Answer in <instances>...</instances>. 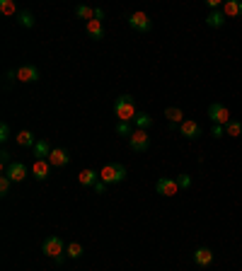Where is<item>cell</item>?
Returning a JSON list of instances; mask_svg holds the SVG:
<instances>
[{
    "label": "cell",
    "instance_id": "cell-1",
    "mask_svg": "<svg viewBox=\"0 0 242 271\" xmlns=\"http://www.w3.org/2000/svg\"><path fill=\"white\" fill-rule=\"evenodd\" d=\"M114 114L119 116V121L131 123L136 119V104H134V97L131 95H121L116 102H114Z\"/></svg>",
    "mask_w": 242,
    "mask_h": 271
},
{
    "label": "cell",
    "instance_id": "cell-2",
    "mask_svg": "<svg viewBox=\"0 0 242 271\" xmlns=\"http://www.w3.org/2000/svg\"><path fill=\"white\" fill-rule=\"evenodd\" d=\"M41 252H44L46 257L54 259L56 264H61V261H63V254H66V244H63L61 237L51 235V237H46V240H44V244H41Z\"/></svg>",
    "mask_w": 242,
    "mask_h": 271
},
{
    "label": "cell",
    "instance_id": "cell-3",
    "mask_svg": "<svg viewBox=\"0 0 242 271\" xmlns=\"http://www.w3.org/2000/svg\"><path fill=\"white\" fill-rule=\"evenodd\" d=\"M99 179L104 182V184H119L126 179V167L121 163H111V165H104L102 170H99Z\"/></svg>",
    "mask_w": 242,
    "mask_h": 271
},
{
    "label": "cell",
    "instance_id": "cell-4",
    "mask_svg": "<svg viewBox=\"0 0 242 271\" xmlns=\"http://www.w3.org/2000/svg\"><path fill=\"white\" fill-rule=\"evenodd\" d=\"M208 119L218 126H228L232 119H230V109L225 104H220V102H213L211 107H208Z\"/></svg>",
    "mask_w": 242,
    "mask_h": 271
},
{
    "label": "cell",
    "instance_id": "cell-5",
    "mask_svg": "<svg viewBox=\"0 0 242 271\" xmlns=\"http://www.w3.org/2000/svg\"><path fill=\"white\" fill-rule=\"evenodd\" d=\"M129 143H131V150H136V153H146V150L150 148V133L148 131H143V128H134Z\"/></svg>",
    "mask_w": 242,
    "mask_h": 271
},
{
    "label": "cell",
    "instance_id": "cell-6",
    "mask_svg": "<svg viewBox=\"0 0 242 271\" xmlns=\"http://www.w3.org/2000/svg\"><path fill=\"white\" fill-rule=\"evenodd\" d=\"M15 78L20 82H37L39 80V68L32 66V63H25V66H20L15 70Z\"/></svg>",
    "mask_w": 242,
    "mask_h": 271
},
{
    "label": "cell",
    "instance_id": "cell-7",
    "mask_svg": "<svg viewBox=\"0 0 242 271\" xmlns=\"http://www.w3.org/2000/svg\"><path fill=\"white\" fill-rule=\"evenodd\" d=\"M155 189H158L160 196H175V194H179V184H177V179H172V177H162V179H158Z\"/></svg>",
    "mask_w": 242,
    "mask_h": 271
},
{
    "label": "cell",
    "instance_id": "cell-8",
    "mask_svg": "<svg viewBox=\"0 0 242 271\" xmlns=\"http://www.w3.org/2000/svg\"><path fill=\"white\" fill-rule=\"evenodd\" d=\"M129 25H131L136 32H143V34L150 32V27H153V25H150V17L146 13H131L129 15Z\"/></svg>",
    "mask_w": 242,
    "mask_h": 271
},
{
    "label": "cell",
    "instance_id": "cell-9",
    "mask_svg": "<svg viewBox=\"0 0 242 271\" xmlns=\"http://www.w3.org/2000/svg\"><path fill=\"white\" fill-rule=\"evenodd\" d=\"M27 165L25 163H20V160H15V163H10L8 165V170H5V175L10 177V179H13L15 184H17V182H22V179H25V177H27Z\"/></svg>",
    "mask_w": 242,
    "mask_h": 271
},
{
    "label": "cell",
    "instance_id": "cell-10",
    "mask_svg": "<svg viewBox=\"0 0 242 271\" xmlns=\"http://www.w3.org/2000/svg\"><path fill=\"white\" fill-rule=\"evenodd\" d=\"M49 163H51V167H66L70 163V155H68L66 148H54L49 155Z\"/></svg>",
    "mask_w": 242,
    "mask_h": 271
},
{
    "label": "cell",
    "instance_id": "cell-11",
    "mask_svg": "<svg viewBox=\"0 0 242 271\" xmlns=\"http://www.w3.org/2000/svg\"><path fill=\"white\" fill-rule=\"evenodd\" d=\"M34 160H49V155H51V143L46 141V138H39L37 143H34Z\"/></svg>",
    "mask_w": 242,
    "mask_h": 271
},
{
    "label": "cell",
    "instance_id": "cell-12",
    "mask_svg": "<svg viewBox=\"0 0 242 271\" xmlns=\"http://www.w3.org/2000/svg\"><path fill=\"white\" fill-rule=\"evenodd\" d=\"M179 131H182L184 138L194 141V138H199V136H201V126H199L196 121H191V119H187L184 123H179Z\"/></svg>",
    "mask_w": 242,
    "mask_h": 271
},
{
    "label": "cell",
    "instance_id": "cell-13",
    "mask_svg": "<svg viewBox=\"0 0 242 271\" xmlns=\"http://www.w3.org/2000/svg\"><path fill=\"white\" fill-rule=\"evenodd\" d=\"M194 261H196L199 266H211V264H213V252H211L208 247H196V249H194Z\"/></svg>",
    "mask_w": 242,
    "mask_h": 271
},
{
    "label": "cell",
    "instance_id": "cell-14",
    "mask_svg": "<svg viewBox=\"0 0 242 271\" xmlns=\"http://www.w3.org/2000/svg\"><path fill=\"white\" fill-rule=\"evenodd\" d=\"M49 172H51V163H49V160H34V165H32V175H34V179L44 182V179L49 177Z\"/></svg>",
    "mask_w": 242,
    "mask_h": 271
},
{
    "label": "cell",
    "instance_id": "cell-15",
    "mask_svg": "<svg viewBox=\"0 0 242 271\" xmlns=\"http://www.w3.org/2000/svg\"><path fill=\"white\" fill-rule=\"evenodd\" d=\"M78 182H80L82 187H87V189H92L94 184L99 182V172H94V170H82L80 175H78Z\"/></svg>",
    "mask_w": 242,
    "mask_h": 271
},
{
    "label": "cell",
    "instance_id": "cell-16",
    "mask_svg": "<svg viewBox=\"0 0 242 271\" xmlns=\"http://www.w3.org/2000/svg\"><path fill=\"white\" fill-rule=\"evenodd\" d=\"M15 141H17V146H20V148H34V143H37V141H34V133L27 131V128H22L20 133L15 136Z\"/></svg>",
    "mask_w": 242,
    "mask_h": 271
},
{
    "label": "cell",
    "instance_id": "cell-17",
    "mask_svg": "<svg viewBox=\"0 0 242 271\" xmlns=\"http://www.w3.org/2000/svg\"><path fill=\"white\" fill-rule=\"evenodd\" d=\"M165 116H167V121L172 123V126L187 121V119H184V111H182L179 107H167V109H165Z\"/></svg>",
    "mask_w": 242,
    "mask_h": 271
},
{
    "label": "cell",
    "instance_id": "cell-18",
    "mask_svg": "<svg viewBox=\"0 0 242 271\" xmlns=\"http://www.w3.org/2000/svg\"><path fill=\"white\" fill-rule=\"evenodd\" d=\"M225 20H228V17L223 15V10H213V13L206 17V25H208V27H213V29H218V27H223V25H225Z\"/></svg>",
    "mask_w": 242,
    "mask_h": 271
},
{
    "label": "cell",
    "instance_id": "cell-19",
    "mask_svg": "<svg viewBox=\"0 0 242 271\" xmlns=\"http://www.w3.org/2000/svg\"><path fill=\"white\" fill-rule=\"evenodd\" d=\"M223 15L225 17H237V15H242V3H237V0H228V3H223Z\"/></svg>",
    "mask_w": 242,
    "mask_h": 271
},
{
    "label": "cell",
    "instance_id": "cell-20",
    "mask_svg": "<svg viewBox=\"0 0 242 271\" xmlns=\"http://www.w3.org/2000/svg\"><path fill=\"white\" fill-rule=\"evenodd\" d=\"M87 34L92 37V39H102L104 37V27H102V22L99 20H92V22H87Z\"/></svg>",
    "mask_w": 242,
    "mask_h": 271
},
{
    "label": "cell",
    "instance_id": "cell-21",
    "mask_svg": "<svg viewBox=\"0 0 242 271\" xmlns=\"http://www.w3.org/2000/svg\"><path fill=\"white\" fill-rule=\"evenodd\" d=\"M134 123H136V128L148 131L150 126H153V119H150V114H146V111H138V114H136V119H134Z\"/></svg>",
    "mask_w": 242,
    "mask_h": 271
},
{
    "label": "cell",
    "instance_id": "cell-22",
    "mask_svg": "<svg viewBox=\"0 0 242 271\" xmlns=\"http://www.w3.org/2000/svg\"><path fill=\"white\" fill-rule=\"evenodd\" d=\"M94 13H97V8H90V5H78V8H75V15L82 17V20H87V22L94 20Z\"/></svg>",
    "mask_w": 242,
    "mask_h": 271
},
{
    "label": "cell",
    "instance_id": "cell-23",
    "mask_svg": "<svg viewBox=\"0 0 242 271\" xmlns=\"http://www.w3.org/2000/svg\"><path fill=\"white\" fill-rule=\"evenodd\" d=\"M0 13L3 15H10V17H17L20 10H17V5H15L13 0H0Z\"/></svg>",
    "mask_w": 242,
    "mask_h": 271
},
{
    "label": "cell",
    "instance_id": "cell-24",
    "mask_svg": "<svg viewBox=\"0 0 242 271\" xmlns=\"http://www.w3.org/2000/svg\"><path fill=\"white\" fill-rule=\"evenodd\" d=\"M17 20H20V25H22V27H27V29H32V27H34V22H37V20H34V15L27 13V10H20Z\"/></svg>",
    "mask_w": 242,
    "mask_h": 271
},
{
    "label": "cell",
    "instance_id": "cell-25",
    "mask_svg": "<svg viewBox=\"0 0 242 271\" xmlns=\"http://www.w3.org/2000/svg\"><path fill=\"white\" fill-rule=\"evenodd\" d=\"M66 257L80 259V257H82V244H80V242H70V244L66 247Z\"/></svg>",
    "mask_w": 242,
    "mask_h": 271
},
{
    "label": "cell",
    "instance_id": "cell-26",
    "mask_svg": "<svg viewBox=\"0 0 242 271\" xmlns=\"http://www.w3.org/2000/svg\"><path fill=\"white\" fill-rule=\"evenodd\" d=\"M225 133L232 136V138H237V136L242 133V121H237V119H232V121L225 126Z\"/></svg>",
    "mask_w": 242,
    "mask_h": 271
},
{
    "label": "cell",
    "instance_id": "cell-27",
    "mask_svg": "<svg viewBox=\"0 0 242 271\" xmlns=\"http://www.w3.org/2000/svg\"><path fill=\"white\" fill-rule=\"evenodd\" d=\"M116 133H119V136H129V138H131V133H134V128H131V123L119 121V123H116Z\"/></svg>",
    "mask_w": 242,
    "mask_h": 271
},
{
    "label": "cell",
    "instance_id": "cell-28",
    "mask_svg": "<svg viewBox=\"0 0 242 271\" xmlns=\"http://www.w3.org/2000/svg\"><path fill=\"white\" fill-rule=\"evenodd\" d=\"M10 184H13V179H10V177L3 172V177H0V194H3V196H5L8 191H10Z\"/></svg>",
    "mask_w": 242,
    "mask_h": 271
},
{
    "label": "cell",
    "instance_id": "cell-29",
    "mask_svg": "<svg viewBox=\"0 0 242 271\" xmlns=\"http://www.w3.org/2000/svg\"><path fill=\"white\" fill-rule=\"evenodd\" d=\"M177 184H179V189H189V187H191V177H189V175H179V177H177Z\"/></svg>",
    "mask_w": 242,
    "mask_h": 271
},
{
    "label": "cell",
    "instance_id": "cell-30",
    "mask_svg": "<svg viewBox=\"0 0 242 271\" xmlns=\"http://www.w3.org/2000/svg\"><path fill=\"white\" fill-rule=\"evenodd\" d=\"M0 163H3V170H8V165L13 163V160H10V153H8L5 148L0 150Z\"/></svg>",
    "mask_w": 242,
    "mask_h": 271
},
{
    "label": "cell",
    "instance_id": "cell-31",
    "mask_svg": "<svg viewBox=\"0 0 242 271\" xmlns=\"http://www.w3.org/2000/svg\"><path fill=\"white\" fill-rule=\"evenodd\" d=\"M8 138H10V126H8V123L3 121V123H0V141L5 143Z\"/></svg>",
    "mask_w": 242,
    "mask_h": 271
},
{
    "label": "cell",
    "instance_id": "cell-32",
    "mask_svg": "<svg viewBox=\"0 0 242 271\" xmlns=\"http://www.w3.org/2000/svg\"><path fill=\"white\" fill-rule=\"evenodd\" d=\"M213 138H223V133H225V126H218V123H213Z\"/></svg>",
    "mask_w": 242,
    "mask_h": 271
},
{
    "label": "cell",
    "instance_id": "cell-33",
    "mask_svg": "<svg viewBox=\"0 0 242 271\" xmlns=\"http://www.w3.org/2000/svg\"><path fill=\"white\" fill-rule=\"evenodd\" d=\"M107 187H109V184H104V182H102V179H99V182H97V184H94L92 189H94V194H104V191H107Z\"/></svg>",
    "mask_w": 242,
    "mask_h": 271
}]
</instances>
